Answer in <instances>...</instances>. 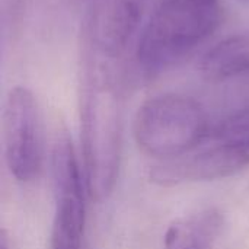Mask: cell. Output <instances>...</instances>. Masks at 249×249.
I'll return each instance as SVG.
<instances>
[{"label": "cell", "mask_w": 249, "mask_h": 249, "mask_svg": "<svg viewBox=\"0 0 249 249\" xmlns=\"http://www.w3.org/2000/svg\"><path fill=\"white\" fill-rule=\"evenodd\" d=\"M142 152L163 160L194 150L209 136L207 114L201 104L181 93H163L142 104L133 123Z\"/></svg>", "instance_id": "obj_3"}, {"label": "cell", "mask_w": 249, "mask_h": 249, "mask_svg": "<svg viewBox=\"0 0 249 249\" xmlns=\"http://www.w3.org/2000/svg\"><path fill=\"white\" fill-rule=\"evenodd\" d=\"M55 214L51 232V249H83L86 225V194L85 177L79 172H69L54 181Z\"/></svg>", "instance_id": "obj_7"}, {"label": "cell", "mask_w": 249, "mask_h": 249, "mask_svg": "<svg viewBox=\"0 0 249 249\" xmlns=\"http://www.w3.org/2000/svg\"><path fill=\"white\" fill-rule=\"evenodd\" d=\"M200 70L214 82L249 76V34L229 36L212 47L203 55Z\"/></svg>", "instance_id": "obj_9"}, {"label": "cell", "mask_w": 249, "mask_h": 249, "mask_svg": "<svg viewBox=\"0 0 249 249\" xmlns=\"http://www.w3.org/2000/svg\"><path fill=\"white\" fill-rule=\"evenodd\" d=\"M245 1H249V0H245Z\"/></svg>", "instance_id": "obj_11"}, {"label": "cell", "mask_w": 249, "mask_h": 249, "mask_svg": "<svg viewBox=\"0 0 249 249\" xmlns=\"http://www.w3.org/2000/svg\"><path fill=\"white\" fill-rule=\"evenodd\" d=\"M4 158L19 182L35 179L42 165L41 115L34 93L25 86L9 90L3 111Z\"/></svg>", "instance_id": "obj_4"}, {"label": "cell", "mask_w": 249, "mask_h": 249, "mask_svg": "<svg viewBox=\"0 0 249 249\" xmlns=\"http://www.w3.org/2000/svg\"><path fill=\"white\" fill-rule=\"evenodd\" d=\"M222 20L220 0H160L139 36V69L158 74L172 67L204 44Z\"/></svg>", "instance_id": "obj_2"}, {"label": "cell", "mask_w": 249, "mask_h": 249, "mask_svg": "<svg viewBox=\"0 0 249 249\" xmlns=\"http://www.w3.org/2000/svg\"><path fill=\"white\" fill-rule=\"evenodd\" d=\"M80 136L83 175L89 197L107 200L115 187L121 163V104L108 74L89 71L82 92Z\"/></svg>", "instance_id": "obj_1"}, {"label": "cell", "mask_w": 249, "mask_h": 249, "mask_svg": "<svg viewBox=\"0 0 249 249\" xmlns=\"http://www.w3.org/2000/svg\"><path fill=\"white\" fill-rule=\"evenodd\" d=\"M223 228V214L209 207L175 220L165 232V249H213Z\"/></svg>", "instance_id": "obj_8"}, {"label": "cell", "mask_w": 249, "mask_h": 249, "mask_svg": "<svg viewBox=\"0 0 249 249\" xmlns=\"http://www.w3.org/2000/svg\"><path fill=\"white\" fill-rule=\"evenodd\" d=\"M249 165V147L217 142L198 152H188L179 158L163 160L149 171L150 182L174 187L228 178Z\"/></svg>", "instance_id": "obj_5"}, {"label": "cell", "mask_w": 249, "mask_h": 249, "mask_svg": "<svg viewBox=\"0 0 249 249\" xmlns=\"http://www.w3.org/2000/svg\"><path fill=\"white\" fill-rule=\"evenodd\" d=\"M217 142H228L249 147V108L232 114L213 130Z\"/></svg>", "instance_id": "obj_10"}, {"label": "cell", "mask_w": 249, "mask_h": 249, "mask_svg": "<svg viewBox=\"0 0 249 249\" xmlns=\"http://www.w3.org/2000/svg\"><path fill=\"white\" fill-rule=\"evenodd\" d=\"M143 0H98L88 22V36L96 53L118 57L142 19Z\"/></svg>", "instance_id": "obj_6"}]
</instances>
